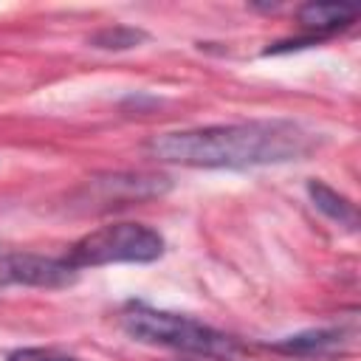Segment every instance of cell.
<instances>
[{"instance_id": "7", "label": "cell", "mask_w": 361, "mask_h": 361, "mask_svg": "<svg viewBox=\"0 0 361 361\" xmlns=\"http://www.w3.org/2000/svg\"><path fill=\"white\" fill-rule=\"evenodd\" d=\"M355 8L350 6H336V3H305L296 11V20L302 23V28L310 31V39L316 42L319 37L336 34L347 25L355 23Z\"/></svg>"}, {"instance_id": "4", "label": "cell", "mask_w": 361, "mask_h": 361, "mask_svg": "<svg viewBox=\"0 0 361 361\" xmlns=\"http://www.w3.org/2000/svg\"><path fill=\"white\" fill-rule=\"evenodd\" d=\"M76 276L79 271L71 268L65 257H42V254H3L0 257L3 285L65 288V285H73Z\"/></svg>"}, {"instance_id": "9", "label": "cell", "mask_w": 361, "mask_h": 361, "mask_svg": "<svg viewBox=\"0 0 361 361\" xmlns=\"http://www.w3.org/2000/svg\"><path fill=\"white\" fill-rule=\"evenodd\" d=\"M141 42H147V31L133 28V25H107L90 37V45L102 51H127Z\"/></svg>"}, {"instance_id": "1", "label": "cell", "mask_w": 361, "mask_h": 361, "mask_svg": "<svg viewBox=\"0 0 361 361\" xmlns=\"http://www.w3.org/2000/svg\"><path fill=\"white\" fill-rule=\"evenodd\" d=\"M313 144V133L290 118H254L161 133L147 141V152L192 169H245L299 161Z\"/></svg>"}, {"instance_id": "5", "label": "cell", "mask_w": 361, "mask_h": 361, "mask_svg": "<svg viewBox=\"0 0 361 361\" xmlns=\"http://www.w3.org/2000/svg\"><path fill=\"white\" fill-rule=\"evenodd\" d=\"M166 178L161 175H147V172H113V175H99L87 183L85 203H104L110 206H127L138 203L147 197H158L166 192Z\"/></svg>"}, {"instance_id": "2", "label": "cell", "mask_w": 361, "mask_h": 361, "mask_svg": "<svg viewBox=\"0 0 361 361\" xmlns=\"http://www.w3.org/2000/svg\"><path fill=\"white\" fill-rule=\"evenodd\" d=\"M118 322H121V330L141 344L166 347V350H178L200 358H217V361H228L237 353V341L223 330H214L183 313L149 307L144 302H130L121 310Z\"/></svg>"}, {"instance_id": "10", "label": "cell", "mask_w": 361, "mask_h": 361, "mask_svg": "<svg viewBox=\"0 0 361 361\" xmlns=\"http://www.w3.org/2000/svg\"><path fill=\"white\" fill-rule=\"evenodd\" d=\"M6 361H79V358L56 353V350H45V347H25V350L11 353Z\"/></svg>"}, {"instance_id": "3", "label": "cell", "mask_w": 361, "mask_h": 361, "mask_svg": "<svg viewBox=\"0 0 361 361\" xmlns=\"http://www.w3.org/2000/svg\"><path fill=\"white\" fill-rule=\"evenodd\" d=\"M164 254V237L144 223H110L82 234L62 257L71 268H102L116 262H155Z\"/></svg>"}, {"instance_id": "6", "label": "cell", "mask_w": 361, "mask_h": 361, "mask_svg": "<svg viewBox=\"0 0 361 361\" xmlns=\"http://www.w3.org/2000/svg\"><path fill=\"white\" fill-rule=\"evenodd\" d=\"M350 338L341 327H322V330L288 336V338L271 344V350L282 353V355H293V358H333L341 353V347Z\"/></svg>"}, {"instance_id": "8", "label": "cell", "mask_w": 361, "mask_h": 361, "mask_svg": "<svg viewBox=\"0 0 361 361\" xmlns=\"http://www.w3.org/2000/svg\"><path fill=\"white\" fill-rule=\"evenodd\" d=\"M307 195H310L313 206H316L327 220L344 226L347 231H355V226H358V212H355V203H353L347 195L336 192V189L327 186L324 180H307Z\"/></svg>"}]
</instances>
